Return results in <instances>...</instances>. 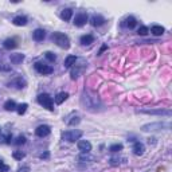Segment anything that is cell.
Here are the masks:
<instances>
[{"mask_svg":"<svg viewBox=\"0 0 172 172\" xmlns=\"http://www.w3.org/2000/svg\"><path fill=\"white\" fill-rule=\"evenodd\" d=\"M81 102L83 106H85V109H87L90 112H97V110H100V108H102V102L100 98L96 94L90 93V91H86V90L83 91V94L81 97Z\"/></svg>","mask_w":172,"mask_h":172,"instance_id":"1","label":"cell"},{"mask_svg":"<svg viewBox=\"0 0 172 172\" xmlns=\"http://www.w3.org/2000/svg\"><path fill=\"white\" fill-rule=\"evenodd\" d=\"M53 42L55 43L58 47L65 49V50H67L69 47H70V39H69V36L66 34H63V32H54L53 34Z\"/></svg>","mask_w":172,"mask_h":172,"instance_id":"2","label":"cell"},{"mask_svg":"<svg viewBox=\"0 0 172 172\" xmlns=\"http://www.w3.org/2000/svg\"><path fill=\"white\" fill-rule=\"evenodd\" d=\"M171 124L170 122H149L141 126L142 132H155V130H162V129H170Z\"/></svg>","mask_w":172,"mask_h":172,"instance_id":"3","label":"cell"},{"mask_svg":"<svg viewBox=\"0 0 172 172\" xmlns=\"http://www.w3.org/2000/svg\"><path fill=\"white\" fill-rule=\"evenodd\" d=\"M82 136V132L78 129H70V130H66L62 133V137H63L65 141L69 142H75L77 140H79Z\"/></svg>","mask_w":172,"mask_h":172,"instance_id":"4","label":"cell"},{"mask_svg":"<svg viewBox=\"0 0 172 172\" xmlns=\"http://www.w3.org/2000/svg\"><path fill=\"white\" fill-rule=\"evenodd\" d=\"M137 113H142V114H152V116H167L171 117L172 112L170 109H141V110H137Z\"/></svg>","mask_w":172,"mask_h":172,"instance_id":"5","label":"cell"},{"mask_svg":"<svg viewBox=\"0 0 172 172\" xmlns=\"http://www.w3.org/2000/svg\"><path fill=\"white\" fill-rule=\"evenodd\" d=\"M38 102L42 105L43 108L49 109V110H54V101L47 93H43V94H39L38 96Z\"/></svg>","mask_w":172,"mask_h":172,"instance_id":"6","label":"cell"},{"mask_svg":"<svg viewBox=\"0 0 172 172\" xmlns=\"http://www.w3.org/2000/svg\"><path fill=\"white\" fill-rule=\"evenodd\" d=\"M34 67H35V70L38 71L39 74H43V75L51 74V73L54 71V69L51 67L50 65H45V63H42V62H35Z\"/></svg>","mask_w":172,"mask_h":172,"instance_id":"7","label":"cell"},{"mask_svg":"<svg viewBox=\"0 0 172 172\" xmlns=\"http://www.w3.org/2000/svg\"><path fill=\"white\" fill-rule=\"evenodd\" d=\"M87 20H89L87 14L86 12H79V14H77L75 18H74V24L77 26V27H83V26L87 23Z\"/></svg>","mask_w":172,"mask_h":172,"instance_id":"8","label":"cell"},{"mask_svg":"<svg viewBox=\"0 0 172 172\" xmlns=\"http://www.w3.org/2000/svg\"><path fill=\"white\" fill-rule=\"evenodd\" d=\"M51 132V128L49 125H39L35 129V134L38 137H47Z\"/></svg>","mask_w":172,"mask_h":172,"instance_id":"9","label":"cell"},{"mask_svg":"<svg viewBox=\"0 0 172 172\" xmlns=\"http://www.w3.org/2000/svg\"><path fill=\"white\" fill-rule=\"evenodd\" d=\"M78 149L82 153H90V151H91V144L87 140H79L78 141Z\"/></svg>","mask_w":172,"mask_h":172,"instance_id":"10","label":"cell"},{"mask_svg":"<svg viewBox=\"0 0 172 172\" xmlns=\"http://www.w3.org/2000/svg\"><path fill=\"white\" fill-rule=\"evenodd\" d=\"M105 18L102 16V15H93L91 16V20H90V23L91 26H94V27H101L102 24H105Z\"/></svg>","mask_w":172,"mask_h":172,"instance_id":"11","label":"cell"},{"mask_svg":"<svg viewBox=\"0 0 172 172\" xmlns=\"http://www.w3.org/2000/svg\"><path fill=\"white\" fill-rule=\"evenodd\" d=\"M26 85H27V82L24 81L22 77H19V78H15L14 81H11L8 83V86H14V87H16V89H23V87H26Z\"/></svg>","mask_w":172,"mask_h":172,"instance_id":"12","label":"cell"},{"mask_svg":"<svg viewBox=\"0 0 172 172\" xmlns=\"http://www.w3.org/2000/svg\"><path fill=\"white\" fill-rule=\"evenodd\" d=\"M32 38H34V41H36V42H42L43 39L46 38V31L42 30V28H36V30L32 32Z\"/></svg>","mask_w":172,"mask_h":172,"instance_id":"13","label":"cell"},{"mask_svg":"<svg viewBox=\"0 0 172 172\" xmlns=\"http://www.w3.org/2000/svg\"><path fill=\"white\" fill-rule=\"evenodd\" d=\"M24 54H22V53H16V54H11V57H10V61H11V63H14V65H19L22 63V62L24 61Z\"/></svg>","mask_w":172,"mask_h":172,"instance_id":"14","label":"cell"},{"mask_svg":"<svg viewBox=\"0 0 172 172\" xmlns=\"http://www.w3.org/2000/svg\"><path fill=\"white\" fill-rule=\"evenodd\" d=\"M132 151H133V153L136 156H141L142 153H144V151H145V147H144V144H141L140 141H137V142H134V144H133Z\"/></svg>","mask_w":172,"mask_h":172,"instance_id":"15","label":"cell"},{"mask_svg":"<svg viewBox=\"0 0 172 172\" xmlns=\"http://www.w3.org/2000/svg\"><path fill=\"white\" fill-rule=\"evenodd\" d=\"M27 18L26 16H23V15H18V16H15L12 19V23L15 24V26H18V27H22V26H26L27 24Z\"/></svg>","mask_w":172,"mask_h":172,"instance_id":"16","label":"cell"},{"mask_svg":"<svg viewBox=\"0 0 172 172\" xmlns=\"http://www.w3.org/2000/svg\"><path fill=\"white\" fill-rule=\"evenodd\" d=\"M79 42H81V45H83V46H89V45H91V43L94 42V36L90 35V34L82 35L81 38H79Z\"/></svg>","mask_w":172,"mask_h":172,"instance_id":"17","label":"cell"},{"mask_svg":"<svg viewBox=\"0 0 172 172\" xmlns=\"http://www.w3.org/2000/svg\"><path fill=\"white\" fill-rule=\"evenodd\" d=\"M71 16H73V10H71V8H65V10H62V12H61V19H62V20L69 22V20L71 19Z\"/></svg>","mask_w":172,"mask_h":172,"instance_id":"18","label":"cell"},{"mask_svg":"<svg viewBox=\"0 0 172 172\" xmlns=\"http://www.w3.org/2000/svg\"><path fill=\"white\" fill-rule=\"evenodd\" d=\"M125 27L128 28H134L136 27V24H137V20H136V18H133V16H128L125 20H124V23H122Z\"/></svg>","mask_w":172,"mask_h":172,"instance_id":"19","label":"cell"},{"mask_svg":"<svg viewBox=\"0 0 172 172\" xmlns=\"http://www.w3.org/2000/svg\"><path fill=\"white\" fill-rule=\"evenodd\" d=\"M3 108H4L7 112H14V110H16V102L14 100H7L4 102V105H3Z\"/></svg>","mask_w":172,"mask_h":172,"instance_id":"20","label":"cell"},{"mask_svg":"<svg viewBox=\"0 0 172 172\" xmlns=\"http://www.w3.org/2000/svg\"><path fill=\"white\" fill-rule=\"evenodd\" d=\"M85 67H86V65L83 63V65L81 66V67H79V66H77V67H74V69H73V70H71V73H70V75H71V79H77V78H78V77H79V74H81V71H82Z\"/></svg>","mask_w":172,"mask_h":172,"instance_id":"21","label":"cell"},{"mask_svg":"<svg viewBox=\"0 0 172 172\" xmlns=\"http://www.w3.org/2000/svg\"><path fill=\"white\" fill-rule=\"evenodd\" d=\"M164 27L163 26H159V24H155V26H152V28H151V32L155 36H160V35H163L164 34Z\"/></svg>","mask_w":172,"mask_h":172,"instance_id":"22","label":"cell"},{"mask_svg":"<svg viewBox=\"0 0 172 172\" xmlns=\"http://www.w3.org/2000/svg\"><path fill=\"white\" fill-rule=\"evenodd\" d=\"M77 61H78V59H77V57H75V55H69V57L65 59V67H66V69L73 67V66L75 65V62H77Z\"/></svg>","mask_w":172,"mask_h":172,"instance_id":"23","label":"cell"},{"mask_svg":"<svg viewBox=\"0 0 172 172\" xmlns=\"http://www.w3.org/2000/svg\"><path fill=\"white\" fill-rule=\"evenodd\" d=\"M3 46H4V49H7V50H12L18 46V43L15 39H6V41L3 42Z\"/></svg>","mask_w":172,"mask_h":172,"instance_id":"24","label":"cell"},{"mask_svg":"<svg viewBox=\"0 0 172 172\" xmlns=\"http://www.w3.org/2000/svg\"><path fill=\"white\" fill-rule=\"evenodd\" d=\"M67 97H69V94L66 93V91H61V93H58L57 94V97H55V102L58 105H61V104H63V102L67 100Z\"/></svg>","mask_w":172,"mask_h":172,"instance_id":"25","label":"cell"},{"mask_svg":"<svg viewBox=\"0 0 172 172\" xmlns=\"http://www.w3.org/2000/svg\"><path fill=\"white\" fill-rule=\"evenodd\" d=\"M71 120H67V125H70V126H74V125H77V124H79V121H81V118H79L78 116H73V117H70Z\"/></svg>","mask_w":172,"mask_h":172,"instance_id":"26","label":"cell"},{"mask_svg":"<svg viewBox=\"0 0 172 172\" xmlns=\"http://www.w3.org/2000/svg\"><path fill=\"white\" fill-rule=\"evenodd\" d=\"M27 108H28V104H26V102H24V104H20L19 106H16V112L22 116V114H24V113H26Z\"/></svg>","mask_w":172,"mask_h":172,"instance_id":"27","label":"cell"},{"mask_svg":"<svg viewBox=\"0 0 172 172\" xmlns=\"http://www.w3.org/2000/svg\"><path fill=\"white\" fill-rule=\"evenodd\" d=\"M122 144H113L110 145V148H109V151L113 152V153H116V152H120V151H122Z\"/></svg>","mask_w":172,"mask_h":172,"instance_id":"28","label":"cell"},{"mask_svg":"<svg viewBox=\"0 0 172 172\" xmlns=\"http://www.w3.org/2000/svg\"><path fill=\"white\" fill-rule=\"evenodd\" d=\"M45 57H46V59L50 61V62H55L57 61V55L54 53H51V51H47V53H45Z\"/></svg>","mask_w":172,"mask_h":172,"instance_id":"29","label":"cell"},{"mask_svg":"<svg viewBox=\"0 0 172 172\" xmlns=\"http://www.w3.org/2000/svg\"><path fill=\"white\" fill-rule=\"evenodd\" d=\"M24 156H26V153L22 152V151H15L12 153V157L15 160H22V159H24Z\"/></svg>","mask_w":172,"mask_h":172,"instance_id":"30","label":"cell"},{"mask_svg":"<svg viewBox=\"0 0 172 172\" xmlns=\"http://www.w3.org/2000/svg\"><path fill=\"white\" fill-rule=\"evenodd\" d=\"M14 144H15V145H23V144H26V137L24 136H18L15 138V141H14Z\"/></svg>","mask_w":172,"mask_h":172,"instance_id":"31","label":"cell"},{"mask_svg":"<svg viewBox=\"0 0 172 172\" xmlns=\"http://www.w3.org/2000/svg\"><path fill=\"white\" fill-rule=\"evenodd\" d=\"M148 32H149V30H148V27H145V26H141V27L138 28L137 34H138V35H142V36H144V35H147Z\"/></svg>","mask_w":172,"mask_h":172,"instance_id":"32","label":"cell"},{"mask_svg":"<svg viewBox=\"0 0 172 172\" xmlns=\"http://www.w3.org/2000/svg\"><path fill=\"white\" fill-rule=\"evenodd\" d=\"M11 140H12V134H7V136L2 137L0 142H6V144H11Z\"/></svg>","mask_w":172,"mask_h":172,"instance_id":"33","label":"cell"},{"mask_svg":"<svg viewBox=\"0 0 172 172\" xmlns=\"http://www.w3.org/2000/svg\"><path fill=\"white\" fill-rule=\"evenodd\" d=\"M8 170H10V167L7 166V164H4V163H3L2 160H0V172H7Z\"/></svg>","mask_w":172,"mask_h":172,"instance_id":"34","label":"cell"},{"mask_svg":"<svg viewBox=\"0 0 172 172\" xmlns=\"http://www.w3.org/2000/svg\"><path fill=\"white\" fill-rule=\"evenodd\" d=\"M0 70H3V71H10L11 67H10V66H6L4 63H2V65H0Z\"/></svg>","mask_w":172,"mask_h":172,"instance_id":"35","label":"cell"},{"mask_svg":"<svg viewBox=\"0 0 172 172\" xmlns=\"http://www.w3.org/2000/svg\"><path fill=\"white\" fill-rule=\"evenodd\" d=\"M18 172H30V167H22L18 170Z\"/></svg>","mask_w":172,"mask_h":172,"instance_id":"36","label":"cell"},{"mask_svg":"<svg viewBox=\"0 0 172 172\" xmlns=\"http://www.w3.org/2000/svg\"><path fill=\"white\" fill-rule=\"evenodd\" d=\"M49 156H50V153L49 152H45V153H42L39 157H41V159H49Z\"/></svg>","mask_w":172,"mask_h":172,"instance_id":"37","label":"cell"},{"mask_svg":"<svg viewBox=\"0 0 172 172\" xmlns=\"http://www.w3.org/2000/svg\"><path fill=\"white\" fill-rule=\"evenodd\" d=\"M106 49H108V46H106V45H104V46L101 47V50H100V53H98V54H102V53H104V51L106 50Z\"/></svg>","mask_w":172,"mask_h":172,"instance_id":"38","label":"cell"},{"mask_svg":"<svg viewBox=\"0 0 172 172\" xmlns=\"http://www.w3.org/2000/svg\"><path fill=\"white\" fill-rule=\"evenodd\" d=\"M0 134H2V129H0Z\"/></svg>","mask_w":172,"mask_h":172,"instance_id":"39","label":"cell"}]
</instances>
